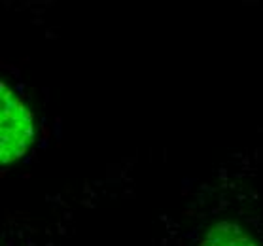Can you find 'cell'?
I'll return each instance as SVG.
<instances>
[{
    "label": "cell",
    "mask_w": 263,
    "mask_h": 246,
    "mask_svg": "<svg viewBox=\"0 0 263 246\" xmlns=\"http://www.w3.org/2000/svg\"><path fill=\"white\" fill-rule=\"evenodd\" d=\"M0 161L8 165L27 154L34 138L32 116L4 82L0 84Z\"/></svg>",
    "instance_id": "obj_1"
},
{
    "label": "cell",
    "mask_w": 263,
    "mask_h": 246,
    "mask_svg": "<svg viewBox=\"0 0 263 246\" xmlns=\"http://www.w3.org/2000/svg\"><path fill=\"white\" fill-rule=\"evenodd\" d=\"M201 246H259L245 229L231 222L216 223L209 229Z\"/></svg>",
    "instance_id": "obj_2"
}]
</instances>
